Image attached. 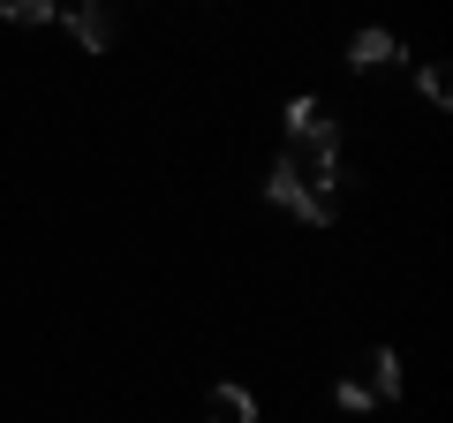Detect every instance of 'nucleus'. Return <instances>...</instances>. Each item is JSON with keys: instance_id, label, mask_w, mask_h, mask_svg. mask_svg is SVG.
I'll return each mask as SVG.
<instances>
[{"instance_id": "1", "label": "nucleus", "mask_w": 453, "mask_h": 423, "mask_svg": "<svg viewBox=\"0 0 453 423\" xmlns=\"http://www.w3.org/2000/svg\"><path fill=\"white\" fill-rule=\"evenodd\" d=\"M280 174L303 181L310 196H325V204H333L340 151H333V121H325L318 98H295V106H288V159H280Z\"/></svg>"}, {"instance_id": "2", "label": "nucleus", "mask_w": 453, "mask_h": 423, "mask_svg": "<svg viewBox=\"0 0 453 423\" xmlns=\"http://www.w3.org/2000/svg\"><path fill=\"white\" fill-rule=\"evenodd\" d=\"M401 393V356L393 348H371V356L356 363V378H340V408H378Z\"/></svg>"}, {"instance_id": "3", "label": "nucleus", "mask_w": 453, "mask_h": 423, "mask_svg": "<svg viewBox=\"0 0 453 423\" xmlns=\"http://www.w3.org/2000/svg\"><path fill=\"white\" fill-rule=\"evenodd\" d=\"M265 196H273L280 212H295V219H310V227H325V219H333V204H325V196H310L303 181H288L280 166H273V181H265Z\"/></svg>"}, {"instance_id": "4", "label": "nucleus", "mask_w": 453, "mask_h": 423, "mask_svg": "<svg viewBox=\"0 0 453 423\" xmlns=\"http://www.w3.org/2000/svg\"><path fill=\"white\" fill-rule=\"evenodd\" d=\"M68 31H76V46H91V53L113 46V16L98 8V0H68Z\"/></svg>"}, {"instance_id": "5", "label": "nucleus", "mask_w": 453, "mask_h": 423, "mask_svg": "<svg viewBox=\"0 0 453 423\" xmlns=\"http://www.w3.org/2000/svg\"><path fill=\"white\" fill-rule=\"evenodd\" d=\"M204 416H211V423H257V401H250L242 386H211Z\"/></svg>"}, {"instance_id": "6", "label": "nucleus", "mask_w": 453, "mask_h": 423, "mask_svg": "<svg viewBox=\"0 0 453 423\" xmlns=\"http://www.w3.org/2000/svg\"><path fill=\"white\" fill-rule=\"evenodd\" d=\"M393 53H401V46H393V31H363L356 46H348V68H386Z\"/></svg>"}, {"instance_id": "7", "label": "nucleus", "mask_w": 453, "mask_h": 423, "mask_svg": "<svg viewBox=\"0 0 453 423\" xmlns=\"http://www.w3.org/2000/svg\"><path fill=\"white\" fill-rule=\"evenodd\" d=\"M53 8H61V0H0V16H8V23H46Z\"/></svg>"}, {"instance_id": "8", "label": "nucleus", "mask_w": 453, "mask_h": 423, "mask_svg": "<svg viewBox=\"0 0 453 423\" xmlns=\"http://www.w3.org/2000/svg\"><path fill=\"white\" fill-rule=\"evenodd\" d=\"M423 98H431V106H446V98H453V83H446V68H438V61L423 68Z\"/></svg>"}]
</instances>
